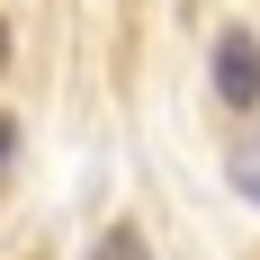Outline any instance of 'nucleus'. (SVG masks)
I'll use <instances>...</instances> for the list:
<instances>
[{"mask_svg":"<svg viewBox=\"0 0 260 260\" xmlns=\"http://www.w3.org/2000/svg\"><path fill=\"white\" fill-rule=\"evenodd\" d=\"M215 99H224V108H251L260 99V45L242 36V27L215 36Z\"/></svg>","mask_w":260,"mask_h":260,"instance_id":"obj_1","label":"nucleus"},{"mask_svg":"<svg viewBox=\"0 0 260 260\" xmlns=\"http://www.w3.org/2000/svg\"><path fill=\"white\" fill-rule=\"evenodd\" d=\"M224 171H234V188H242V198L260 207V126H251V135L234 144V161H224Z\"/></svg>","mask_w":260,"mask_h":260,"instance_id":"obj_2","label":"nucleus"},{"mask_svg":"<svg viewBox=\"0 0 260 260\" xmlns=\"http://www.w3.org/2000/svg\"><path fill=\"white\" fill-rule=\"evenodd\" d=\"M90 260H153V251H144V234H135V224H108Z\"/></svg>","mask_w":260,"mask_h":260,"instance_id":"obj_3","label":"nucleus"},{"mask_svg":"<svg viewBox=\"0 0 260 260\" xmlns=\"http://www.w3.org/2000/svg\"><path fill=\"white\" fill-rule=\"evenodd\" d=\"M0 54H9V27H0Z\"/></svg>","mask_w":260,"mask_h":260,"instance_id":"obj_4","label":"nucleus"},{"mask_svg":"<svg viewBox=\"0 0 260 260\" xmlns=\"http://www.w3.org/2000/svg\"><path fill=\"white\" fill-rule=\"evenodd\" d=\"M0 144H9V126H0Z\"/></svg>","mask_w":260,"mask_h":260,"instance_id":"obj_5","label":"nucleus"}]
</instances>
